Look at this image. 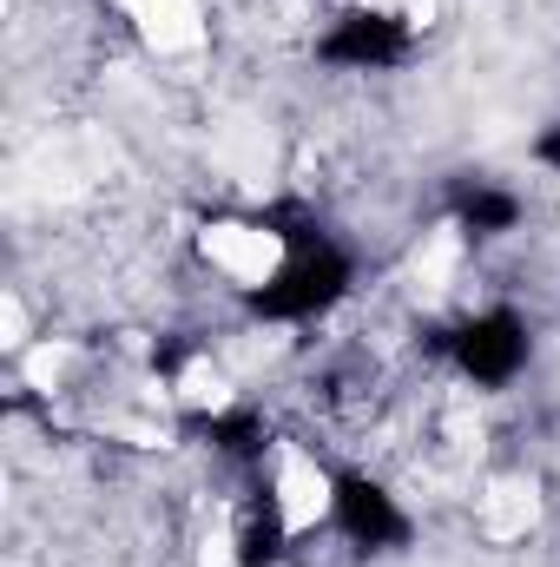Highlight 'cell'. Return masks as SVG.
<instances>
[{
  "instance_id": "obj_1",
  "label": "cell",
  "mask_w": 560,
  "mask_h": 567,
  "mask_svg": "<svg viewBox=\"0 0 560 567\" xmlns=\"http://www.w3.org/2000/svg\"><path fill=\"white\" fill-rule=\"evenodd\" d=\"M343 290H350V258L310 225V231H297V238L283 245L278 271L251 290V310H258V317H278V323H297V317L330 310Z\"/></svg>"
},
{
  "instance_id": "obj_2",
  "label": "cell",
  "mask_w": 560,
  "mask_h": 567,
  "mask_svg": "<svg viewBox=\"0 0 560 567\" xmlns=\"http://www.w3.org/2000/svg\"><path fill=\"white\" fill-rule=\"evenodd\" d=\"M448 357L462 363L468 383L501 390V383H515L521 363H528V323H521L515 310H481V317H468V323L448 330Z\"/></svg>"
},
{
  "instance_id": "obj_3",
  "label": "cell",
  "mask_w": 560,
  "mask_h": 567,
  "mask_svg": "<svg viewBox=\"0 0 560 567\" xmlns=\"http://www.w3.org/2000/svg\"><path fill=\"white\" fill-rule=\"evenodd\" d=\"M330 522L343 542L356 548H403L409 542V515L396 508V495L370 475H336V495H330Z\"/></svg>"
},
{
  "instance_id": "obj_4",
  "label": "cell",
  "mask_w": 560,
  "mask_h": 567,
  "mask_svg": "<svg viewBox=\"0 0 560 567\" xmlns=\"http://www.w3.org/2000/svg\"><path fill=\"white\" fill-rule=\"evenodd\" d=\"M330 66H356V73H383V66H396L403 53H409V27L396 20V13H376V7H350L330 33H323V47H317Z\"/></svg>"
},
{
  "instance_id": "obj_5",
  "label": "cell",
  "mask_w": 560,
  "mask_h": 567,
  "mask_svg": "<svg viewBox=\"0 0 560 567\" xmlns=\"http://www.w3.org/2000/svg\"><path fill=\"white\" fill-rule=\"evenodd\" d=\"M455 218L468 238H501L521 225V198L515 192H495V185H462L455 192Z\"/></svg>"
},
{
  "instance_id": "obj_6",
  "label": "cell",
  "mask_w": 560,
  "mask_h": 567,
  "mask_svg": "<svg viewBox=\"0 0 560 567\" xmlns=\"http://www.w3.org/2000/svg\"><path fill=\"white\" fill-rule=\"evenodd\" d=\"M198 429L211 435V449H225V455H238V462H258V455H265V423L245 416V410H231V416H205Z\"/></svg>"
},
{
  "instance_id": "obj_7",
  "label": "cell",
  "mask_w": 560,
  "mask_h": 567,
  "mask_svg": "<svg viewBox=\"0 0 560 567\" xmlns=\"http://www.w3.org/2000/svg\"><path fill=\"white\" fill-rule=\"evenodd\" d=\"M278 548H283V522H278V508L265 502V508L251 515L245 542H238V567H271L278 561Z\"/></svg>"
},
{
  "instance_id": "obj_8",
  "label": "cell",
  "mask_w": 560,
  "mask_h": 567,
  "mask_svg": "<svg viewBox=\"0 0 560 567\" xmlns=\"http://www.w3.org/2000/svg\"><path fill=\"white\" fill-rule=\"evenodd\" d=\"M535 158H541V165H554V172H560V126H548V133L535 140Z\"/></svg>"
}]
</instances>
